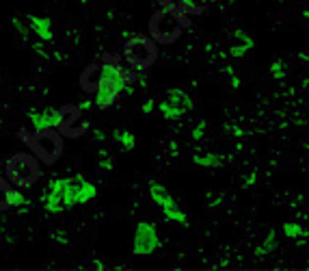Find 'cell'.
<instances>
[{"instance_id": "obj_1", "label": "cell", "mask_w": 309, "mask_h": 271, "mask_svg": "<svg viewBox=\"0 0 309 271\" xmlns=\"http://www.w3.org/2000/svg\"><path fill=\"white\" fill-rule=\"evenodd\" d=\"M128 65L134 72H143L151 68L158 59V46L147 35H130L126 39V50H123Z\"/></svg>"}, {"instance_id": "obj_2", "label": "cell", "mask_w": 309, "mask_h": 271, "mask_svg": "<svg viewBox=\"0 0 309 271\" xmlns=\"http://www.w3.org/2000/svg\"><path fill=\"white\" fill-rule=\"evenodd\" d=\"M28 148L39 156L41 163L52 165V163H56L63 154V135L58 133L56 128L37 130L28 139Z\"/></svg>"}, {"instance_id": "obj_3", "label": "cell", "mask_w": 309, "mask_h": 271, "mask_svg": "<svg viewBox=\"0 0 309 271\" xmlns=\"http://www.w3.org/2000/svg\"><path fill=\"white\" fill-rule=\"evenodd\" d=\"M41 176L39 161L30 154H15L7 161V178L15 187H32Z\"/></svg>"}, {"instance_id": "obj_4", "label": "cell", "mask_w": 309, "mask_h": 271, "mask_svg": "<svg viewBox=\"0 0 309 271\" xmlns=\"http://www.w3.org/2000/svg\"><path fill=\"white\" fill-rule=\"evenodd\" d=\"M182 20L169 9H158L149 20V37L156 43H173L182 35Z\"/></svg>"}, {"instance_id": "obj_5", "label": "cell", "mask_w": 309, "mask_h": 271, "mask_svg": "<svg viewBox=\"0 0 309 271\" xmlns=\"http://www.w3.org/2000/svg\"><path fill=\"white\" fill-rule=\"evenodd\" d=\"M160 247V237L158 230L151 221H139L137 230H134V243H132V252L137 256H149L156 249Z\"/></svg>"}, {"instance_id": "obj_6", "label": "cell", "mask_w": 309, "mask_h": 271, "mask_svg": "<svg viewBox=\"0 0 309 271\" xmlns=\"http://www.w3.org/2000/svg\"><path fill=\"white\" fill-rule=\"evenodd\" d=\"M89 128V122L84 119L83 111L78 106H63L61 122H58V133L65 137H80Z\"/></svg>"}, {"instance_id": "obj_7", "label": "cell", "mask_w": 309, "mask_h": 271, "mask_svg": "<svg viewBox=\"0 0 309 271\" xmlns=\"http://www.w3.org/2000/svg\"><path fill=\"white\" fill-rule=\"evenodd\" d=\"M123 87L126 83H121V80H112V78H102L100 87L93 91V104L97 108H108L112 106L117 102V98L121 96Z\"/></svg>"}, {"instance_id": "obj_8", "label": "cell", "mask_w": 309, "mask_h": 271, "mask_svg": "<svg viewBox=\"0 0 309 271\" xmlns=\"http://www.w3.org/2000/svg\"><path fill=\"white\" fill-rule=\"evenodd\" d=\"M28 122L32 133L37 130H46V128H56L61 122V108H43V111H30L28 113Z\"/></svg>"}, {"instance_id": "obj_9", "label": "cell", "mask_w": 309, "mask_h": 271, "mask_svg": "<svg viewBox=\"0 0 309 271\" xmlns=\"http://www.w3.org/2000/svg\"><path fill=\"white\" fill-rule=\"evenodd\" d=\"M95 195H97L95 184L91 180H86L84 176H80V173H76L74 176V202H76V206L91 202Z\"/></svg>"}, {"instance_id": "obj_10", "label": "cell", "mask_w": 309, "mask_h": 271, "mask_svg": "<svg viewBox=\"0 0 309 271\" xmlns=\"http://www.w3.org/2000/svg\"><path fill=\"white\" fill-rule=\"evenodd\" d=\"M28 24H30V31L35 33V35L39 37L43 43L54 39L50 18H43V15H28Z\"/></svg>"}, {"instance_id": "obj_11", "label": "cell", "mask_w": 309, "mask_h": 271, "mask_svg": "<svg viewBox=\"0 0 309 271\" xmlns=\"http://www.w3.org/2000/svg\"><path fill=\"white\" fill-rule=\"evenodd\" d=\"M39 202H41V206H43V210H46V213H50V215H58V213H63V210H65L61 195L50 191L48 187L39 193Z\"/></svg>"}, {"instance_id": "obj_12", "label": "cell", "mask_w": 309, "mask_h": 271, "mask_svg": "<svg viewBox=\"0 0 309 271\" xmlns=\"http://www.w3.org/2000/svg\"><path fill=\"white\" fill-rule=\"evenodd\" d=\"M102 69H100V65H89V68L83 72V76H80V85H83V89L84 91H93L100 87V83H102Z\"/></svg>"}, {"instance_id": "obj_13", "label": "cell", "mask_w": 309, "mask_h": 271, "mask_svg": "<svg viewBox=\"0 0 309 271\" xmlns=\"http://www.w3.org/2000/svg\"><path fill=\"white\" fill-rule=\"evenodd\" d=\"M149 198L154 200V204H158L160 208H165V206H171V204H177L175 198H173V195L167 191L165 184H160V182H151V184H149Z\"/></svg>"}, {"instance_id": "obj_14", "label": "cell", "mask_w": 309, "mask_h": 271, "mask_svg": "<svg viewBox=\"0 0 309 271\" xmlns=\"http://www.w3.org/2000/svg\"><path fill=\"white\" fill-rule=\"evenodd\" d=\"M167 102H171L173 106L182 108L184 113L193 108V98L188 96V91L180 89V87H173V89H169V94H167Z\"/></svg>"}, {"instance_id": "obj_15", "label": "cell", "mask_w": 309, "mask_h": 271, "mask_svg": "<svg viewBox=\"0 0 309 271\" xmlns=\"http://www.w3.org/2000/svg\"><path fill=\"white\" fill-rule=\"evenodd\" d=\"M193 163L199 167H212V169H216V167H221L225 163V156H221L219 152H208V154H195L193 156Z\"/></svg>"}, {"instance_id": "obj_16", "label": "cell", "mask_w": 309, "mask_h": 271, "mask_svg": "<svg viewBox=\"0 0 309 271\" xmlns=\"http://www.w3.org/2000/svg\"><path fill=\"white\" fill-rule=\"evenodd\" d=\"M112 139L117 141L119 145H121V150H126V152H132L134 148H137V137H134V133L132 130H123V128H117L115 133L111 135Z\"/></svg>"}, {"instance_id": "obj_17", "label": "cell", "mask_w": 309, "mask_h": 271, "mask_svg": "<svg viewBox=\"0 0 309 271\" xmlns=\"http://www.w3.org/2000/svg\"><path fill=\"white\" fill-rule=\"evenodd\" d=\"M30 206V200L26 198L20 189H11L9 187V208H18L20 213H26Z\"/></svg>"}, {"instance_id": "obj_18", "label": "cell", "mask_w": 309, "mask_h": 271, "mask_svg": "<svg viewBox=\"0 0 309 271\" xmlns=\"http://www.w3.org/2000/svg\"><path fill=\"white\" fill-rule=\"evenodd\" d=\"M162 215H165L169 221H177V224H182V226H188V217L177 204L165 206V208H162Z\"/></svg>"}, {"instance_id": "obj_19", "label": "cell", "mask_w": 309, "mask_h": 271, "mask_svg": "<svg viewBox=\"0 0 309 271\" xmlns=\"http://www.w3.org/2000/svg\"><path fill=\"white\" fill-rule=\"evenodd\" d=\"M275 245H277V232H275V230H270L268 235H266V238H264V243L255 249V256H257V258L266 256L268 252H273V249H275Z\"/></svg>"}, {"instance_id": "obj_20", "label": "cell", "mask_w": 309, "mask_h": 271, "mask_svg": "<svg viewBox=\"0 0 309 271\" xmlns=\"http://www.w3.org/2000/svg\"><path fill=\"white\" fill-rule=\"evenodd\" d=\"M61 200H63L65 210L74 208V206H76V202H74V178H67V180H65L63 191H61Z\"/></svg>"}, {"instance_id": "obj_21", "label": "cell", "mask_w": 309, "mask_h": 271, "mask_svg": "<svg viewBox=\"0 0 309 271\" xmlns=\"http://www.w3.org/2000/svg\"><path fill=\"white\" fill-rule=\"evenodd\" d=\"M158 111H160V115H162V119H180V117L184 115V111H182V108L173 106V104H171V102H167V100H162V102H160Z\"/></svg>"}, {"instance_id": "obj_22", "label": "cell", "mask_w": 309, "mask_h": 271, "mask_svg": "<svg viewBox=\"0 0 309 271\" xmlns=\"http://www.w3.org/2000/svg\"><path fill=\"white\" fill-rule=\"evenodd\" d=\"M283 235L288 237V238H299V237H307L309 232L303 228L301 224H296V221H288V224H283Z\"/></svg>"}, {"instance_id": "obj_23", "label": "cell", "mask_w": 309, "mask_h": 271, "mask_svg": "<svg viewBox=\"0 0 309 271\" xmlns=\"http://www.w3.org/2000/svg\"><path fill=\"white\" fill-rule=\"evenodd\" d=\"M253 46H255V43H247V41H240V43H238V46H231V48H229V52H227V54H229L231 59H240V57H245V54H247L249 50H251Z\"/></svg>"}, {"instance_id": "obj_24", "label": "cell", "mask_w": 309, "mask_h": 271, "mask_svg": "<svg viewBox=\"0 0 309 271\" xmlns=\"http://www.w3.org/2000/svg\"><path fill=\"white\" fill-rule=\"evenodd\" d=\"M177 7H180L184 13H203V7H199V4H195L193 0H175Z\"/></svg>"}, {"instance_id": "obj_25", "label": "cell", "mask_w": 309, "mask_h": 271, "mask_svg": "<svg viewBox=\"0 0 309 271\" xmlns=\"http://www.w3.org/2000/svg\"><path fill=\"white\" fill-rule=\"evenodd\" d=\"M97 152H100V167H102V169H106V171H112V169H115V161L108 156V152H106L104 148H100Z\"/></svg>"}, {"instance_id": "obj_26", "label": "cell", "mask_w": 309, "mask_h": 271, "mask_svg": "<svg viewBox=\"0 0 309 271\" xmlns=\"http://www.w3.org/2000/svg\"><path fill=\"white\" fill-rule=\"evenodd\" d=\"M7 208H9V187L0 178V210H7Z\"/></svg>"}, {"instance_id": "obj_27", "label": "cell", "mask_w": 309, "mask_h": 271, "mask_svg": "<svg viewBox=\"0 0 309 271\" xmlns=\"http://www.w3.org/2000/svg\"><path fill=\"white\" fill-rule=\"evenodd\" d=\"M11 24H13V29H15V33L22 37V39H28V29H26V24H24V20L22 18H13L11 20Z\"/></svg>"}, {"instance_id": "obj_28", "label": "cell", "mask_w": 309, "mask_h": 271, "mask_svg": "<svg viewBox=\"0 0 309 271\" xmlns=\"http://www.w3.org/2000/svg\"><path fill=\"white\" fill-rule=\"evenodd\" d=\"M270 74H273L275 80H283V76H285L283 61H273V63H270Z\"/></svg>"}, {"instance_id": "obj_29", "label": "cell", "mask_w": 309, "mask_h": 271, "mask_svg": "<svg viewBox=\"0 0 309 271\" xmlns=\"http://www.w3.org/2000/svg\"><path fill=\"white\" fill-rule=\"evenodd\" d=\"M205 128H208V122H205V119H201V122H199L197 126L193 128V141H201Z\"/></svg>"}, {"instance_id": "obj_30", "label": "cell", "mask_w": 309, "mask_h": 271, "mask_svg": "<svg viewBox=\"0 0 309 271\" xmlns=\"http://www.w3.org/2000/svg\"><path fill=\"white\" fill-rule=\"evenodd\" d=\"M154 108H156V100L154 98H147V100L143 102V106H140V113H143V115H151Z\"/></svg>"}, {"instance_id": "obj_31", "label": "cell", "mask_w": 309, "mask_h": 271, "mask_svg": "<svg viewBox=\"0 0 309 271\" xmlns=\"http://www.w3.org/2000/svg\"><path fill=\"white\" fill-rule=\"evenodd\" d=\"M52 238L58 243V245H69V237L65 235L63 230H54V232H52Z\"/></svg>"}, {"instance_id": "obj_32", "label": "cell", "mask_w": 309, "mask_h": 271, "mask_svg": "<svg viewBox=\"0 0 309 271\" xmlns=\"http://www.w3.org/2000/svg\"><path fill=\"white\" fill-rule=\"evenodd\" d=\"M30 48L35 50V54H39L41 59H48V52H46V48H43V41H35V43H30Z\"/></svg>"}, {"instance_id": "obj_33", "label": "cell", "mask_w": 309, "mask_h": 271, "mask_svg": "<svg viewBox=\"0 0 309 271\" xmlns=\"http://www.w3.org/2000/svg\"><path fill=\"white\" fill-rule=\"evenodd\" d=\"M234 37H236V39H240V41H247V43H255V41H253V37L247 35L245 31H234Z\"/></svg>"}, {"instance_id": "obj_34", "label": "cell", "mask_w": 309, "mask_h": 271, "mask_svg": "<svg viewBox=\"0 0 309 271\" xmlns=\"http://www.w3.org/2000/svg\"><path fill=\"white\" fill-rule=\"evenodd\" d=\"M91 135H93V139H95V141H100V143L108 139V135H106L102 128H93V130H91Z\"/></svg>"}, {"instance_id": "obj_35", "label": "cell", "mask_w": 309, "mask_h": 271, "mask_svg": "<svg viewBox=\"0 0 309 271\" xmlns=\"http://www.w3.org/2000/svg\"><path fill=\"white\" fill-rule=\"evenodd\" d=\"M255 180H257V171H251L249 176H245V182H242V184L249 189V187H253V184H255Z\"/></svg>"}, {"instance_id": "obj_36", "label": "cell", "mask_w": 309, "mask_h": 271, "mask_svg": "<svg viewBox=\"0 0 309 271\" xmlns=\"http://www.w3.org/2000/svg\"><path fill=\"white\" fill-rule=\"evenodd\" d=\"M229 85H231V89H240V87H242V80L238 78L236 74H231V80H229Z\"/></svg>"}, {"instance_id": "obj_37", "label": "cell", "mask_w": 309, "mask_h": 271, "mask_svg": "<svg viewBox=\"0 0 309 271\" xmlns=\"http://www.w3.org/2000/svg\"><path fill=\"white\" fill-rule=\"evenodd\" d=\"M169 152H171V156H177V154H180V145H177L175 139H173L171 143H169Z\"/></svg>"}, {"instance_id": "obj_38", "label": "cell", "mask_w": 309, "mask_h": 271, "mask_svg": "<svg viewBox=\"0 0 309 271\" xmlns=\"http://www.w3.org/2000/svg\"><path fill=\"white\" fill-rule=\"evenodd\" d=\"M93 106H95V104H93V100H83V102L78 104L80 111H89V108H93Z\"/></svg>"}, {"instance_id": "obj_39", "label": "cell", "mask_w": 309, "mask_h": 271, "mask_svg": "<svg viewBox=\"0 0 309 271\" xmlns=\"http://www.w3.org/2000/svg\"><path fill=\"white\" fill-rule=\"evenodd\" d=\"M227 128L234 133V137H242V128L240 126H227Z\"/></svg>"}, {"instance_id": "obj_40", "label": "cell", "mask_w": 309, "mask_h": 271, "mask_svg": "<svg viewBox=\"0 0 309 271\" xmlns=\"http://www.w3.org/2000/svg\"><path fill=\"white\" fill-rule=\"evenodd\" d=\"M299 59L301 61H309V52H299Z\"/></svg>"}, {"instance_id": "obj_41", "label": "cell", "mask_w": 309, "mask_h": 271, "mask_svg": "<svg viewBox=\"0 0 309 271\" xmlns=\"http://www.w3.org/2000/svg\"><path fill=\"white\" fill-rule=\"evenodd\" d=\"M93 265H95V269H104V267H106V265H104V263H102V260H95V263H93Z\"/></svg>"}, {"instance_id": "obj_42", "label": "cell", "mask_w": 309, "mask_h": 271, "mask_svg": "<svg viewBox=\"0 0 309 271\" xmlns=\"http://www.w3.org/2000/svg\"><path fill=\"white\" fill-rule=\"evenodd\" d=\"M225 72H227V74H229V76H231V74H236V69H234V68H231V65H227V68H225Z\"/></svg>"}, {"instance_id": "obj_43", "label": "cell", "mask_w": 309, "mask_h": 271, "mask_svg": "<svg viewBox=\"0 0 309 271\" xmlns=\"http://www.w3.org/2000/svg\"><path fill=\"white\" fill-rule=\"evenodd\" d=\"M219 204H221V198H214L212 202H210V206H219Z\"/></svg>"}, {"instance_id": "obj_44", "label": "cell", "mask_w": 309, "mask_h": 271, "mask_svg": "<svg viewBox=\"0 0 309 271\" xmlns=\"http://www.w3.org/2000/svg\"><path fill=\"white\" fill-rule=\"evenodd\" d=\"M303 18H305V20H309V9H305V11H303Z\"/></svg>"}, {"instance_id": "obj_45", "label": "cell", "mask_w": 309, "mask_h": 271, "mask_svg": "<svg viewBox=\"0 0 309 271\" xmlns=\"http://www.w3.org/2000/svg\"><path fill=\"white\" fill-rule=\"evenodd\" d=\"M307 152H309V145H307Z\"/></svg>"}]
</instances>
